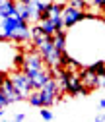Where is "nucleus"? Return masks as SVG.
<instances>
[{"mask_svg": "<svg viewBox=\"0 0 105 122\" xmlns=\"http://www.w3.org/2000/svg\"><path fill=\"white\" fill-rule=\"evenodd\" d=\"M47 68H49V66L45 64V60H43V56L39 54L37 49H31V51L25 52L22 72H25V74L29 76V74H35V72H43V70H47Z\"/></svg>", "mask_w": 105, "mask_h": 122, "instance_id": "1", "label": "nucleus"}, {"mask_svg": "<svg viewBox=\"0 0 105 122\" xmlns=\"http://www.w3.org/2000/svg\"><path fill=\"white\" fill-rule=\"evenodd\" d=\"M37 51H39V54L43 56L45 64H47L53 72L61 68V56H62V52H58V51H56V47H55L53 39H49V41L45 43L41 49H37Z\"/></svg>", "mask_w": 105, "mask_h": 122, "instance_id": "2", "label": "nucleus"}, {"mask_svg": "<svg viewBox=\"0 0 105 122\" xmlns=\"http://www.w3.org/2000/svg\"><path fill=\"white\" fill-rule=\"evenodd\" d=\"M10 80H12V83H14V87L18 89V93L23 97V99H27L29 95L33 93V83H31V80L27 78V74L25 72H22V70H16V72H12L10 74Z\"/></svg>", "mask_w": 105, "mask_h": 122, "instance_id": "3", "label": "nucleus"}, {"mask_svg": "<svg viewBox=\"0 0 105 122\" xmlns=\"http://www.w3.org/2000/svg\"><path fill=\"white\" fill-rule=\"evenodd\" d=\"M0 91L6 95V99L10 101V105L12 103H18V101H23V97L18 93V89L14 87L10 76H6L4 72H0Z\"/></svg>", "mask_w": 105, "mask_h": 122, "instance_id": "4", "label": "nucleus"}, {"mask_svg": "<svg viewBox=\"0 0 105 122\" xmlns=\"http://www.w3.org/2000/svg\"><path fill=\"white\" fill-rule=\"evenodd\" d=\"M88 18V14L84 10H78V8H72V6H64V12H62V21H64V29H70L76 23L84 21Z\"/></svg>", "mask_w": 105, "mask_h": 122, "instance_id": "5", "label": "nucleus"}, {"mask_svg": "<svg viewBox=\"0 0 105 122\" xmlns=\"http://www.w3.org/2000/svg\"><path fill=\"white\" fill-rule=\"evenodd\" d=\"M80 80H82V85L88 89V91H92V89H95V87H99L97 83H99V78L95 74H92L88 68H84L82 72H80Z\"/></svg>", "mask_w": 105, "mask_h": 122, "instance_id": "6", "label": "nucleus"}, {"mask_svg": "<svg viewBox=\"0 0 105 122\" xmlns=\"http://www.w3.org/2000/svg\"><path fill=\"white\" fill-rule=\"evenodd\" d=\"M18 2L16 0H0V16L2 18H12V16H18Z\"/></svg>", "mask_w": 105, "mask_h": 122, "instance_id": "7", "label": "nucleus"}, {"mask_svg": "<svg viewBox=\"0 0 105 122\" xmlns=\"http://www.w3.org/2000/svg\"><path fill=\"white\" fill-rule=\"evenodd\" d=\"M37 25L41 27V31L47 35V37H55V35L58 33V31H56V25H55L51 20H43V21H39Z\"/></svg>", "mask_w": 105, "mask_h": 122, "instance_id": "8", "label": "nucleus"}, {"mask_svg": "<svg viewBox=\"0 0 105 122\" xmlns=\"http://www.w3.org/2000/svg\"><path fill=\"white\" fill-rule=\"evenodd\" d=\"M53 43L58 52H66V33L64 31H58L55 37H53Z\"/></svg>", "mask_w": 105, "mask_h": 122, "instance_id": "9", "label": "nucleus"}, {"mask_svg": "<svg viewBox=\"0 0 105 122\" xmlns=\"http://www.w3.org/2000/svg\"><path fill=\"white\" fill-rule=\"evenodd\" d=\"M88 70L92 72V74H95L97 78H101V76H105V60H97V62L89 64Z\"/></svg>", "mask_w": 105, "mask_h": 122, "instance_id": "10", "label": "nucleus"}, {"mask_svg": "<svg viewBox=\"0 0 105 122\" xmlns=\"http://www.w3.org/2000/svg\"><path fill=\"white\" fill-rule=\"evenodd\" d=\"M27 101H29V105H31V107L43 109V101H41V93H39V91H33V93L27 97Z\"/></svg>", "mask_w": 105, "mask_h": 122, "instance_id": "11", "label": "nucleus"}, {"mask_svg": "<svg viewBox=\"0 0 105 122\" xmlns=\"http://www.w3.org/2000/svg\"><path fill=\"white\" fill-rule=\"evenodd\" d=\"M86 0H68V6H72V8H78V10H84L86 8Z\"/></svg>", "mask_w": 105, "mask_h": 122, "instance_id": "12", "label": "nucleus"}, {"mask_svg": "<svg viewBox=\"0 0 105 122\" xmlns=\"http://www.w3.org/2000/svg\"><path fill=\"white\" fill-rule=\"evenodd\" d=\"M41 118L47 120V122H51V120H53V112H51L49 109H41Z\"/></svg>", "mask_w": 105, "mask_h": 122, "instance_id": "13", "label": "nucleus"}, {"mask_svg": "<svg viewBox=\"0 0 105 122\" xmlns=\"http://www.w3.org/2000/svg\"><path fill=\"white\" fill-rule=\"evenodd\" d=\"M10 105V101L6 99V95L2 93V91H0V109H4V107H8Z\"/></svg>", "mask_w": 105, "mask_h": 122, "instance_id": "14", "label": "nucleus"}, {"mask_svg": "<svg viewBox=\"0 0 105 122\" xmlns=\"http://www.w3.org/2000/svg\"><path fill=\"white\" fill-rule=\"evenodd\" d=\"M23 118H25V114H23V112H20V114H16V118H14V120H18V122H23Z\"/></svg>", "mask_w": 105, "mask_h": 122, "instance_id": "15", "label": "nucleus"}, {"mask_svg": "<svg viewBox=\"0 0 105 122\" xmlns=\"http://www.w3.org/2000/svg\"><path fill=\"white\" fill-rule=\"evenodd\" d=\"M99 87H103L105 89V76H101V78H99V83H97Z\"/></svg>", "mask_w": 105, "mask_h": 122, "instance_id": "16", "label": "nucleus"}, {"mask_svg": "<svg viewBox=\"0 0 105 122\" xmlns=\"http://www.w3.org/2000/svg\"><path fill=\"white\" fill-rule=\"evenodd\" d=\"M94 122H105V116H103V114H97V116H95V120H94Z\"/></svg>", "mask_w": 105, "mask_h": 122, "instance_id": "17", "label": "nucleus"}, {"mask_svg": "<svg viewBox=\"0 0 105 122\" xmlns=\"http://www.w3.org/2000/svg\"><path fill=\"white\" fill-rule=\"evenodd\" d=\"M99 109H105V99H101V101H99Z\"/></svg>", "mask_w": 105, "mask_h": 122, "instance_id": "18", "label": "nucleus"}, {"mask_svg": "<svg viewBox=\"0 0 105 122\" xmlns=\"http://www.w3.org/2000/svg\"><path fill=\"white\" fill-rule=\"evenodd\" d=\"M4 116V109H0V118H2Z\"/></svg>", "mask_w": 105, "mask_h": 122, "instance_id": "19", "label": "nucleus"}, {"mask_svg": "<svg viewBox=\"0 0 105 122\" xmlns=\"http://www.w3.org/2000/svg\"><path fill=\"white\" fill-rule=\"evenodd\" d=\"M101 10H103V12H105V0H103V8H101Z\"/></svg>", "mask_w": 105, "mask_h": 122, "instance_id": "20", "label": "nucleus"}, {"mask_svg": "<svg viewBox=\"0 0 105 122\" xmlns=\"http://www.w3.org/2000/svg\"><path fill=\"white\" fill-rule=\"evenodd\" d=\"M12 122H18V120H12Z\"/></svg>", "mask_w": 105, "mask_h": 122, "instance_id": "21", "label": "nucleus"}, {"mask_svg": "<svg viewBox=\"0 0 105 122\" xmlns=\"http://www.w3.org/2000/svg\"><path fill=\"white\" fill-rule=\"evenodd\" d=\"M2 122H8V120H2Z\"/></svg>", "mask_w": 105, "mask_h": 122, "instance_id": "22", "label": "nucleus"}]
</instances>
